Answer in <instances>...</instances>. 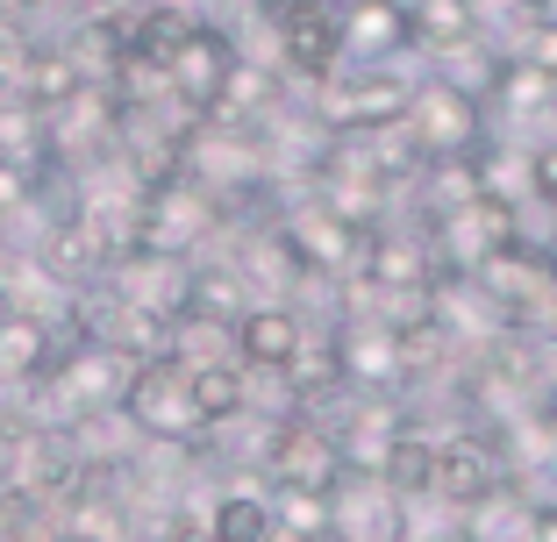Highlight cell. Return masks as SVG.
<instances>
[{
  "label": "cell",
  "instance_id": "11",
  "mask_svg": "<svg viewBox=\"0 0 557 542\" xmlns=\"http://www.w3.org/2000/svg\"><path fill=\"white\" fill-rule=\"evenodd\" d=\"M236 65V43L230 29L214 15H200L194 29H186V43L172 50V65H164V93H172V108H186V115H214V100H222V79H230Z\"/></svg>",
  "mask_w": 557,
  "mask_h": 542
},
{
  "label": "cell",
  "instance_id": "25",
  "mask_svg": "<svg viewBox=\"0 0 557 542\" xmlns=\"http://www.w3.org/2000/svg\"><path fill=\"white\" fill-rule=\"evenodd\" d=\"M272 493V521L294 528L308 542H329V493H286V486H264Z\"/></svg>",
  "mask_w": 557,
  "mask_h": 542
},
{
  "label": "cell",
  "instance_id": "5",
  "mask_svg": "<svg viewBox=\"0 0 557 542\" xmlns=\"http://www.w3.org/2000/svg\"><path fill=\"white\" fill-rule=\"evenodd\" d=\"M258 478L264 486H286V493H336L344 478V443L329 421H308V414H286V421L264 428L258 450Z\"/></svg>",
  "mask_w": 557,
  "mask_h": 542
},
{
  "label": "cell",
  "instance_id": "6",
  "mask_svg": "<svg viewBox=\"0 0 557 542\" xmlns=\"http://www.w3.org/2000/svg\"><path fill=\"white\" fill-rule=\"evenodd\" d=\"M414 79H400L394 65H344L336 79L314 86V122L322 129H379V122L408 115Z\"/></svg>",
  "mask_w": 557,
  "mask_h": 542
},
{
  "label": "cell",
  "instance_id": "4",
  "mask_svg": "<svg viewBox=\"0 0 557 542\" xmlns=\"http://www.w3.org/2000/svg\"><path fill=\"white\" fill-rule=\"evenodd\" d=\"M115 136H122V100H115V86H72L65 100H50V108H44L50 165H72V172L115 165Z\"/></svg>",
  "mask_w": 557,
  "mask_h": 542
},
{
  "label": "cell",
  "instance_id": "15",
  "mask_svg": "<svg viewBox=\"0 0 557 542\" xmlns=\"http://www.w3.org/2000/svg\"><path fill=\"white\" fill-rule=\"evenodd\" d=\"M300 343H308V314H300L294 300H258V307L236 322V357H244V371H286V364L300 357Z\"/></svg>",
  "mask_w": 557,
  "mask_h": 542
},
{
  "label": "cell",
  "instance_id": "19",
  "mask_svg": "<svg viewBox=\"0 0 557 542\" xmlns=\"http://www.w3.org/2000/svg\"><path fill=\"white\" fill-rule=\"evenodd\" d=\"M379 478L394 486L408 507H422V500H436V436H429L422 421L408 414V428L394 436V450H386V464H379Z\"/></svg>",
  "mask_w": 557,
  "mask_h": 542
},
{
  "label": "cell",
  "instance_id": "20",
  "mask_svg": "<svg viewBox=\"0 0 557 542\" xmlns=\"http://www.w3.org/2000/svg\"><path fill=\"white\" fill-rule=\"evenodd\" d=\"M458 528L472 542H536V500L522 493V486H500V493H486L479 507H465L458 514Z\"/></svg>",
  "mask_w": 557,
  "mask_h": 542
},
{
  "label": "cell",
  "instance_id": "17",
  "mask_svg": "<svg viewBox=\"0 0 557 542\" xmlns=\"http://www.w3.org/2000/svg\"><path fill=\"white\" fill-rule=\"evenodd\" d=\"M258 286H250V272L236 257H214V250H200L194 257V307L186 314H208V322H222V329H236L250 307H258Z\"/></svg>",
  "mask_w": 557,
  "mask_h": 542
},
{
  "label": "cell",
  "instance_id": "2",
  "mask_svg": "<svg viewBox=\"0 0 557 542\" xmlns=\"http://www.w3.org/2000/svg\"><path fill=\"white\" fill-rule=\"evenodd\" d=\"M400 122L414 129L422 157H479V150L493 143V115H486V100L465 93V86H458V79H443V72L414 79L408 115H400Z\"/></svg>",
  "mask_w": 557,
  "mask_h": 542
},
{
  "label": "cell",
  "instance_id": "30",
  "mask_svg": "<svg viewBox=\"0 0 557 542\" xmlns=\"http://www.w3.org/2000/svg\"><path fill=\"white\" fill-rule=\"evenodd\" d=\"M429 542H472V535H465V528H436V535H429Z\"/></svg>",
  "mask_w": 557,
  "mask_h": 542
},
{
  "label": "cell",
  "instance_id": "31",
  "mask_svg": "<svg viewBox=\"0 0 557 542\" xmlns=\"http://www.w3.org/2000/svg\"><path fill=\"white\" fill-rule=\"evenodd\" d=\"M264 542H308V535H294V528H278V521H272V535H264Z\"/></svg>",
  "mask_w": 557,
  "mask_h": 542
},
{
  "label": "cell",
  "instance_id": "12",
  "mask_svg": "<svg viewBox=\"0 0 557 542\" xmlns=\"http://www.w3.org/2000/svg\"><path fill=\"white\" fill-rule=\"evenodd\" d=\"M100 279L115 286L122 300H136V307L164 314V322H180L186 307H194V257H164V250H129V257H115Z\"/></svg>",
  "mask_w": 557,
  "mask_h": 542
},
{
  "label": "cell",
  "instance_id": "27",
  "mask_svg": "<svg viewBox=\"0 0 557 542\" xmlns=\"http://www.w3.org/2000/svg\"><path fill=\"white\" fill-rule=\"evenodd\" d=\"M529 200L543 214H557V136L550 143H529Z\"/></svg>",
  "mask_w": 557,
  "mask_h": 542
},
{
  "label": "cell",
  "instance_id": "16",
  "mask_svg": "<svg viewBox=\"0 0 557 542\" xmlns=\"http://www.w3.org/2000/svg\"><path fill=\"white\" fill-rule=\"evenodd\" d=\"M50 364H58V343H50V322L29 307H8L0 314V386H15V393H29V386H44Z\"/></svg>",
  "mask_w": 557,
  "mask_h": 542
},
{
  "label": "cell",
  "instance_id": "9",
  "mask_svg": "<svg viewBox=\"0 0 557 542\" xmlns=\"http://www.w3.org/2000/svg\"><path fill=\"white\" fill-rule=\"evenodd\" d=\"M508 486V457H500V436L479 421L450 428V436H436V500L450 514L479 507L486 493H500Z\"/></svg>",
  "mask_w": 557,
  "mask_h": 542
},
{
  "label": "cell",
  "instance_id": "23",
  "mask_svg": "<svg viewBox=\"0 0 557 542\" xmlns=\"http://www.w3.org/2000/svg\"><path fill=\"white\" fill-rule=\"evenodd\" d=\"M264 535H272V493H264V478L214 493V542H264Z\"/></svg>",
  "mask_w": 557,
  "mask_h": 542
},
{
  "label": "cell",
  "instance_id": "24",
  "mask_svg": "<svg viewBox=\"0 0 557 542\" xmlns=\"http://www.w3.org/2000/svg\"><path fill=\"white\" fill-rule=\"evenodd\" d=\"M194 393H200L208 428L236 421V414H244V364H208V371H194Z\"/></svg>",
  "mask_w": 557,
  "mask_h": 542
},
{
  "label": "cell",
  "instance_id": "1",
  "mask_svg": "<svg viewBox=\"0 0 557 542\" xmlns=\"http://www.w3.org/2000/svg\"><path fill=\"white\" fill-rule=\"evenodd\" d=\"M122 421H129L144 443H164V450L208 443V414H200V393H194V364H180V357L136 364L129 393H122Z\"/></svg>",
  "mask_w": 557,
  "mask_h": 542
},
{
  "label": "cell",
  "instance_id": "8",
  "mask_svg": "<svg viewBox=\"0 0 557 542\" xmlns=\"http://www.w3.org/2000/svg\"><path fill=\"white\" fill-rule=\"evenodd\" d=\"M278 72L322 86L344 72V15L336 0H278Z\"/></svg>",
  "mask_w": 557,
  "mask_h": 542
},
{
  "label": "cell",
  "instance_id": "28",
  "mask_svg": "<svg viewBox=\"0 0 557 542\" xmlns=\"http://www.w3.org/2000/svg\"><path fill=\"white\" fill-rule=\"evenodd\" d=\"M536 542H557V500H536Z\"/></svg>",
  "mask_w": 557,
  "mask_h": 542
},
{
  "label": "cell",
  "instance_id": "14",
  "mask_svg": "<svg viewBox=\"0 0 557 542\" xmlns=\"http://www.w3.org/2000/svg\"><path fill=\"white\" fill-rule=\"evenodd\" d=\"M344 15V65H394L414 50L408 0H336Z\"/></svg>",
  "mask_w": 557,
  "mask_h": 542
},
{
  "label": "cell",
  "instance_id": "13",
  "mask_svg": "<svg viewBox=\"0 0 557 542\" xmlns=\"http://www.w3.org/2000/svg\"><path fill=\"white\" fill-rule=\"evenodd\" d=\"M329 343L336 364L358 393H400V350H394V322H372V314H336L329 322Z\"/></svg>",
  "mask_w": 557,
  "mask_h": 542
},
{
  "label": "cell",
  "instance_id": "7",
  "mask_svg": "<svg viewBox=\"0 0 557 542\" xmlns=\"http://www.w3.org/2000/svg\"><path fill=\"white\" fill-rule=\"evenodd\" d=\"M214 236H222V207H214V200L200 193L186 172L144 193V243H136V250H164V257H200V250H214Z\"/></svg>",
  "mask_w": 557,
  "mask_h": 542
},
{
  "label": "cell",
  "instance_id": "21",
  "mask_svg": "<svg viewBox=\"0 0 557 542\" xmlns=\"http://www.w3.org/2000/svg\"><path fill=\"white\" fill-rule=\"evenodd\" d=\"M50 143H44V108L15 86H0V165H44Z\"/></svg>",
  "mask_w": 557,
  "mask_h": 542
},
{
  "label": "cell",
  "instance_id": "32",
  "mask_svg": "<svg viewBox=\"0 0 557 542\" xmlns=\"http://www.w3.org/2000/svg\"><path fill=\"white\" fill-rule=\"evenodd\" d=\"M522 8H529V15H543V8H557V0H522Z\"/></svg>",
  "mask_w": 557,
  "mask_h": 542
},
{
  "label": "cell",
  "instance_id": "3",
  "mask_svg": "<svg viewBox=\"0 0 557 542\" xmlns=\"http://www.w3.org/2000/svg\"><path fill=\"white\" fill-rule=\"evenodd\" d=\"M278 229H286V250H294V264H300L308 286L350 279V272L364 264V236H372V229H358V222H344V214L329 207V200H314V193L278 200Z\"/></svg>",
  "mask_w": 557,
  "mask_h": 542
},
{
  "label": "cell",
  "instance_id": "10",
  "mask_svg": "<svg viewBox=\"0 0 557 542\" xmlns=\"http://www.w3.org/2000/svg\"><path fill=\"white\" fill-rule=\"evenodd\" d=\"M408 500L379 471H344L329 493V542H408Z\"/></svg>",
  "mask_w": 557,
  "mask_h": 542
},
{
  "label": "cell",
  "instance_id": "26",
  "mask_svg": "<svg viewBox=\"0 0 557 542\" xmlns=\"http://www.w3.org/2000/svg\"><path fill=\"white\" fill-rule=\"evenodd\" d=\"M529 58V65H543L557 79V8H543V15H529V29H522V43H515Z\"/></svg>",
  "mask_w": 557,
  "mask_h": 542
},
{
  "label": "cell",
  "instance_id": "33",
  "mask_svg": "<svg viewBox=\"0 0 557 542\" xmlns=\"http://www.w3.org/2000/svg\"><path fill=\"white\" fill-rule=\"evenodd\" d=\"M0 314H8V300H0Z\"/></svg>",
  "mask_w": 557,
  "mask_h": 542
},
{
  "label": "cell",
  "instance_id": "22",
  "mask_svg": "<svg viewBox=\"0 0 557 542\" xmlns=\"http://www.w3.org/2000/svg\"><path fill=\"white\" fill-rule=\"evenodd\" d=\"M408 15H414V50H429V58H443V50H458L479 36L472 0H408Z\"/></svg>",
  "mask_w": 557,
  "mask_h": 542
},
{
  "label": "cell",
  "instance_id": "29",
  "mask_svg": "<svg viewBox=\"0 0 557 542\" xmlns=\"http://www.w3.org/2000/svg\"><path fill=\"white\" fill-rule=\"evenodd\" d=\"M44 542H115V535H94V528H50Z\"/></svg>",
  "mask_w": 557,
  "mask_h": 542
},
{
  "label": "cell",
  "instance_id": "18",
  "mask_svg": "<svg viewBox=\"0 0 557 542\" xmlns=\"http://www.w3.org/2000/svg\"><path fill=\"white\" fill-rule=\"evenodd\" d=\"M493 108L508 122H543L557 108V79L543 65H529L522 50H508V58H500V79H493V93H486V115Z\"/></svg>",
  "mask_w": 557,
  "mask_h": 542
}]
</instances>
